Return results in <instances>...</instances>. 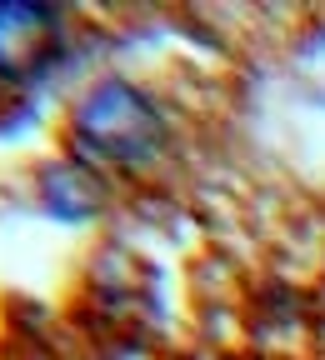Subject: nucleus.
I'll return each mask as SVG.
<instances>
[{
    "instance_id": "obj_1",
    "label": "nucleus",
    "mask_w": 325,
    "mask_h": 360,
    "mask_svg": "<svg viewBox=\"0 0 325 360\" xmlns=\"http://www.w3.org/2000/svg\"><path fill=\"white\" fill-rule=\"evenodd\" d=\"M70 141L85 160L115 165V170H141L155 165L165 141H170V120L165 110L130 80H101L90 85L70 110Z\"/></svg>"
},
{
    "instance_id": "obj_2",
    "label": "nucleus",
    "mask_w": 325,
    "mask_h": 360,
    "mask_svg": "<svg viewBox=\"0 0 325 360\" xmlns=\"http://www.w3.org/2000/svg\"><path fill=\"white\" fill-rule=\"evenodd\" d=\"M60 56V11L0 0V80H30Z\"/></svg>"
}]
</instances>
